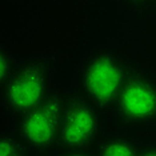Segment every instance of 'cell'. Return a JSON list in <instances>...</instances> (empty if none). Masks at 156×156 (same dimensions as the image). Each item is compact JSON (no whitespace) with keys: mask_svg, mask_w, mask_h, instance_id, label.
Instances as JSON below:
<instances>
[{"mask_svg":"<svg viewBox=\"0 0 156 156\" xmlns=\"http://www.w3.org/2000/svg\"><path fill=\"white\" fill-rule=\"evenodd\" d=\"M52 86V63L47 58H34L16 63L2 83V103L15 118L26 115L47 98Z\"/></svg>","mask_w":156,"mask_h":156,"instance_id":"obj_1","label":"cell"},{"mask_svg":"<svg viewBox=\"0 0 156 156\" xmlns=\"http://www.w3.org/2000/svg\"><path fill=\"white\" fill-rule=\"evenodd\" d=\"M122 2L128 5H141L143 3L147 2V0H122Z\"/></svg>","mask_w":156,"mask_h":156,"instance_id":"obj_9","label":"cell"},{"mask_svg":"<svg viewBox=\"0 0 156 156\" xmlns=\"http://www.w3.org/2000/svg\"><path fill=\"white\" fill-rule=\"evenodd\" d=\"M95 150L91 152L94 155H112V156H127L139 155L140 151L133 140L122 135H109L103 137L95 144Z\"/></svg>","mask_w":156,"mask_h":156,"instance_id":"obj_6","label":"cell"},{"mask_svg":"<svg viewBox=\"0 0 156 156\" xmlns=\"http://www.w3.org/2000/svg\"><path fill=\"white\" fill-rule=\"evenodd\" d=\"M19 133L11 131H2L0 136V155L2 156H24L32 152Z\"/></svg>","mask_w":156,"mask_h":156,"instance_id":"obj_7","label":"cell"},{"mask_svg":"<svg viewBox=\"0 0 156 156\" xmlns=\"http://www.w3.org/2000/svg\"><path fill=\"white\" fill-rule=\"evenodd\" d=\"M113 105L126 123L151 122L156 118V83L141 72H127Z\"/></svg>","mask_w":156,"mask_h":156,"instance_id":"obj_5","label":"cell"},{"mask_svg":"<svg viewBox=\"0 0 156 156\" xmlns=\"http://www.w3.org/2000/svg\"><path fill=\"white\" fill-rule=\"evenodd\" d=\"M98 108L86 94L67 98L56 147L66 154H81L91 147L99 132Z\"/></svg>","mask_w":156,"mask_h":156,"instance_id":"obj_3","label":"cell"},{"mask_svg":"<svg viewBox=\"0 0 156 156\" xmlns=\"http://www.w3.org/2000/svg\"><path fill=\"white\" fill-rule=\"evenodd\" d=\"M67 98L62 88H52L40 104L17 118V133L30 148L47 152L56 145Z\"/></svg>","mask_w":156,"mask_h":156,"instance_id":"obj_4","label":"cell"},{"mask_svg":"<svg viewBox=\"0 0 156 156\" xmlns=\"http://www.w3.org/2000/svg\"><path fill=\"white\" fill-rule=\"evenodd\" d=\"M15 64L16 63H13V59L9 54L8 48L4 44H2L0 45V84L7 80Z\"/></svg>","mask_w":156,"mask_h":156,"instance_id":"obj_8","label":"cell"},{"mask_svg":"<svg viewBox=\"0 0 156 156\" xmlns=\"http://www.w3.org/2000/svg\"><path fill=\"white\" fill-rule=\"evenodd\" d=\"M127 72L123 62L111 49H95L86 58L81 68V86L98 107L115 104Z\"/></svg>","mask_w":156,"mask_h":156,"instance_id":"obj_2","label":"cell"}]
</instances>
